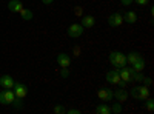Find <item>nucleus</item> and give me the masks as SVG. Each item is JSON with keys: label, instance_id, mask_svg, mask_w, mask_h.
Segmentation results:
<instances>
[{"label": "nucleus", "instance_id": "f257e3e1", "mask_svg": "<svg viewBox=\"0 0 154 114\" xmlns=\"http://www.w3.org/2000/svg\"><path fill=\"white\" fill-rule=\"evenodd\" d=\"M109 62H111V65L116 66V68H122L126 65V57L125 54L119 53V51H112L109 54Z\"/></svg>", "mask_w": 154, "mask_h": 114}, {"label": "nucleus", "instance_id": "f03ea898", "mask_svg": "<svg viewBox=\"0 0 154 114\" xmlns=\"http://www.w3.org/2000/svg\"><path fill=\"white\" fill-rule=\"evenodd\" d=\"M131 96L134 99H139V100H145V99H148L149 91H148L146 86H136L131 90Z\"/></svg>", "mask_w": 154, "mask_h": 114}, {"label": "nucleus", "instance_id": "7ed1b4c3", "mask_svg": "<svg viewBox=\"0 0 154 114\" xmlns=\"http://www.w3.org/2000/svg\"><path fill=\"white\" fill-rule=\"evenodd\" d=\"M14 99H16V94H14L12 90L0 91V103H2V105H11Z\"/></svg>", "mask_w": 154, "mask_h": 114}, {"label": "nucleus", "instance_id": "20e7f679", "mask_svg": "<svg viewBox=\"0 0 154 114\" xmlns=\"http://www.w3.org/2000/svg\"><path fill=\"white\" fill-rule=\"evenodd\" d=\"M119 72V75H120V80H123V82H131L133 80V72H134V69L131 68V66H122L120 68V71H117Z\"/></svg>", "mask_w": 154, "mask_h": 114}, {"label": "nucleus", "instance_id": "39448f33", "mask_svg": "<svg viewBox=\"0 0 154 114\" xmlns=\"http://www.w3.org/2000/svg\"><path fill=\"white\" fill-rule=\"evenodd\" d=\"M97 97L102 100V102H111L112 97H114V93H112V90H109V88H100V90L97 91Z\"/></svg>", "mask_w": 154, "mask_h": 114}, {"label": "nucleus", "instance_id": "423d86ee", "mask_svg": "<svg viewBox=\"0 0 154 114\" xmlns=\"http://www.w3.org/2000/svg\"><path fill=\"white\" fill-rule=\"evenodd\" d=\"M82 34H83V26L80 23H72L68 28V35L72 37V39H77V37H80Z\"/></svg>", "mask_w": 154, "mask_h": 114}, {"label": "nucleus", "instance_id": "0eeeda50", "mask_svg": "<svg viewBox=\"0 0 154 114\" xmlns=\"http://www.w3.org/2000/svg\"><path fill=\"white\" fill-rule=\"evenodd\" d=\"M12 91H14L16 97L25 99V97H26V94H28V88H26V85H23V83H14Z\"/></svg>", "mask_w": 154, "mask_h": 114}, {"label": "nucleus", "instance_id": "6e6552de", "mask_svg": "<svg viewBox=\"0 0 154 114\" xmlns=\"http://www.w3.org/2000/svg\"><path fill=\"white\" fill-rule=\"evenodd\" d=\"M122 23H123V16L119 14V12H116V14H111V16L108 17V25H109V26H112V28L120 26Z\"/></svg>", "mask_w": 154, "mask_h": 114}, {"label": "nucleus", "instance_id": "1a4fd4ad", "mask_svg": "<svg viewBox=\"0 0 154 114\" xmlns=\"http://www.w3.org/2000/svg\"><path fill=\"white\" fill-rule=\"evenodd\" d=\"M14 79L11 77V75H2L0 77V86L3 88V90H12V86H14Z\"/></svg>", "mask_w": 154, "mask_h": 114}, {"label": "nucleus", "instance_id": "9d476101", "mask_svg": "<svg viewBox=\"0 0 154 114\" xmlns=\"http://www.w3.org/2000/svg\"><path fill=\"white\" fill-rule=\"evenodd\" d=\"M56 59H57L59 66H62V68H68V66L71 65V57H69L68 54H65V53H60Z\"/></svg>", "mask_w": 154, "mask_h": 114}, {"label": "nucleus", "instance_id": "9b49d317", "mask_svg": "<svg viewBox=\"0 0 154 114\" xmlns=\"http://www.w3.org/2000/svg\"><path fill=\"white\" fill-rule=\"evenodd\" d=\"M106 80H108V83H111V85H117V83L120 82V75H119L117 71H108Z\"/></svg>", "mask_w": 154, "mask_h": 114}, {"label": "nucleus", "instance_id": "f8f14e48", "mask_svg": "<svg viewBox=\"0 0 154 114\" xmlns=\"http://www.w3.org/2000/svg\"><path fill=\"white\" fill-rule=\"evenodd\" d=\"M8 8L11 12H20L23 9V5L20 0H9V3H8Z\"/></svg>", "mask_w": 154, "mask_h": 114}, {"label": "nucleus", "instance_id": "ddd939ff", "mask_svg": "<svg viewBox=\"0 0 154 114\" xmlns=\"http://www.w3.org/2000/svg\"><path fill=\"white\" fill-rule=\"evenodd\" d=\"M94 23H96V20H94L93 16H83L80 25H82L83 28H93V26H94Z\"/></svg>", "mask_w": 154, "mask_h": 114}, {"label": "nucleus", "instance_id": "4468645a", "mask_svg": "<svg viewBox=\"0 0 154 114\" xmlns=\"http://www.w3.org/2000/svg\"><path fill=\"white\" fill-rule=\"evenodd\" d=\"M139 59H142V54H139L137 51H131L130 54L126 56V63L133 65V63H134V62H137Z\"/></svg>", "mask_w": 154, "mask_h": 114}, {"label": "nucleus", "instance_id": "2eb2a0df", "mask_svg": "<svg viewBox=\"0 0 154 114\" xmlns=\"http://www.w3.org/2000/svg\"><path fill=\"white\" fill-rule=\"evenodd\" d=\"M114 93V97L119 100V102H125V100L128 99V93L123 90V88H120V90H117V91H112Z\"/></svg>", "mask_w": 154, "mask_h": 114}, {"label": "nucleus", "instance_id": "dca6fc26", "mask_svg": "<svg viewBox=\"0 0 154 114\" xmlns=\"http://www.w3.org/2000/svg\"><path fill=\"white\" fill-rule=\"evenodd\" d=\"M96 112L97 114H109L111 112V108L106 105V102H103V103H100V105L96 106Z\"/></svg>", "mask_w": 154, "mask_h": 114}, {"label": "nucleus", "instance_id": "f3484780", "mask_svg": "<svg viewBox=\"0 0 154 114\" xmlns=\"http://www.w3.org/2000/svg\"><path fill=\"white\" fill-rule=\"evenodd\" d=\"M123 20H125V22H128V23H136V20H137L136 12H134V11H128L126 14L123 16Z\"/></svg>", "mask_w": 154, "mask_h": 114}, {"label": "nucleus", "instance_id": "a211bd4d", "mask_svg": "<svg viewBox=\"0 0 154 114\" xmlns=\"http://www.w3.org/2000/svg\"><path fill=\"white\" fill-rule=\"evenodd\" d=\"M131 66H133L134 71H143V69H145V60H143V57H142V59H139L137 62H134Z\"/></svg>", "mask_w": 154, "mask_h": 114}, {"label": "nucleus", "instance_id": "6ab92c4d", "mask_svg": "<svg viewBox=\"0 0 154 114\" xmlns=\"http://www.w3.org/2000/svg\"><path fill=\"white\" fill-rule=\"evenodd\" d=\"M19 14L22 16V19H23V20H31V19L34 17L32 11H31V9H25V8H23V9L19 12Z\"/></svg>", "mask_w": 154, "mask_h": 114}, {"label": "nucleus", "instance_id": "aec40b11", "mask_svg": "<svg viewBox=\"0 0 154 114\" xmlns=\"http://www.w3.org/2000/svg\"><path fill=\"white\" fill-rule=\"evenodd\" d=\"M12 103H14V106H16V108H22V106H23V99L16 97L14 100H12Z\"/></svg>", "mask_w": 154, "mask_h": 114}, {"label": "nucleus", "instance_id": "412c9836", "mask_svg": "<svg viewBox=\"0 0 154 114\" xmlns=\"http://www.w3.org/2000/svg\"><path fill=\"white\" fill-rule=\"evenodd\" d=\"M120 111H122V105H120V102L112 105V108H111V112H116V114H117V112H120Z\"/></svg>", "mask_w": 154, "mask_h": 114}, {"label": "nucleus", "instance_id": "4be33fe9", "mask_svg": "<svg viewBox=\"0 0 154 114\" xmlns=\"http://www.w3.org/2000/svg\"><path fill=\"white\" fill-rule=\"evenodd\" d=\"M146 108H148L149 112H152V109H154V100L152 99H148L146 100Z\"/></svg>", "mask_w": 154, "mask_h": 114}, {"label": "nucleus", "instance_id": "5701e85b", "mask_svg": "<svg viewBox=\"0 0 154 114\" xmlns=\"http://www.w3.org/2000/svg\"><path fill=\"white\" fill-rule=\"evenodd\" d=\"M66 112H69V114H80V109H74V108H71V109H68Z\"/></svg>", "mask_w": 154, "mask_h": 114}, {"label": "nucleus", "instance_id": "b1692460", "mask_svg": "<svg viewBox=\"0 0 154 114\" xmlns=\"http://www.w3.org/2000/svg\"><path fill=\"white\" fill-rule=\"evenodd\" d=\"M134 2H136L137 5H146V3H148V0H134Z\"/></svg>", "mask_w": 154, "mask_h": 114}, {"label": "nucleus", "instance_id": "393cba45", "mask_svg": "<svg viewBox=\"0 0 154 114\" xmlns=\"http://www.w3.org/2000/svg\"><path fill=\"white\" fill-rule=\"evenodd\" d=\"M54 111H56V112H65V109H63L60 105H59V106H56V108H54Z\"/></svg>", "mask_w": 154, "mask_h": 114}, {"label": "nucleus", "instance_id": "a878e982", "mask_svg": "<svg viewBox=\"0 0 154 114\" xmlns=\"http://www.w3.org/2000/svg\"><path fill=\"white\" fill-rule=\"evenodd\" d=\"M62 77H68V71H66V68H63V71H62Z\"/></svg>", "mask_w": 154, "mask_h": 114}, {"label": "nucleus", "instance_id": "bb28decb", "mask_svg": "<svg viewBox=\"0 0 154 114\" xmlns=\"http://www.w3.org/2000/svg\"><path fill=\"white\" fill-rule=\"evenodd\" d=\"M133 0H122V5H130Z\"/></svg>", "mask_w": 154, "mask_h": 114}, {"label": "nucleus", "instance_id": "cd10ccee", "mask_svg": "<svg viewBox=\"0 0 154 114\" xmlns=\"http://www.w3.org/2000/svg\"><path fill=\"white\" fill-rule=\"evenodd\" d=\"M142 82H145L146 85H151V80H149L148 77H143V80H142Z\"/></svg>", "mask_w": 154, "mask_h": 114}, {"label": "nucleus", "instance_id": "c85d7f7f", "mask_svg": "<svg viewBox=\"0 0 154 114\" xmlns=\"http://www.w3.org/2000/svg\"><path fill=\"white\" fill-rule=\"evenodd\" d=\"M42 2H43L45 5H49V3H53V2H54V0H42Z\"/></svg>", "mask_w": 154, "mask_h": 114}]
</instances>
